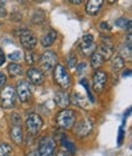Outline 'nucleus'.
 Segmentation results:
<instances>
[{"instance_id": "nucleus-22", "label": "nucleus", "mask_w": 132, "mask_h": 156, "mask_svg": "<svg viewBox=\"0 0 132 156\" xmlns=\"http://www.w3.org/2000/svg\"><path fill=\"white\" fill-rule=\"evenodd\" d=\"M115 24L122 29H127L128 33L131 32V20L128 18H119L115 21Z\"/></svg>"}, {"instance_id": "nucleus-23", "label": "nucleus", "mask_w": 132, "mask_h": 156, "mask_svg": "<svg viewBox=\"0 0 132 156\" xmlns=\"http://www.w3.org/2000/svg\"><path fill=\"white\" fill-rule=\"evenodd\" d=\"M24 58H26V62L28 65H34L37 61H38V55L32 51V50H28L26 54H24Z\"/></svg>"}, {"instance_id": "nucleus-27", "label": "nucleus", "mask_w": 132, "mask_h": 156, "mask_svg": "<svg viewBox=\"0 0 132 156\" xmlns=\"http://www.w3.org/2000/svg\"><path fill=\"white\" fill-rule=\"evenodd\" d=\"M81 84L84 87V89H86V91H87V94H88V100H89L90 102H94V96H93V94H92V91H90V88H89V85H88V82H87L86 79H81Z\"/></svg>"}, {"instance_id": "nucleus-35", "label": "nucleus", "mask_w": 132, "mask_h": 156, "mask_svg": "<svg viewBox=\"0 0 132 156\" xmlns=\"http://www.w3.org/2000/svg\"><path fill=\"white\" fill-rule=\"evenodd\" d=\"M5 60H6V57H5V54H4V51H2V49L0 48V66H1V65H4V62H5Z\"/></svg>"}, {"instance_id": "nucleus-2", "label": "nucleus", "mask_w": 132, "mask_h": 156, "mask_svg": "<svg viewBox=\"0 0 132 156\" xmlns=\"http://www.w3.org/2000/svg\"><path fill=\"white\" fill-rule=\"evenodd\" d=\"M0 98H1V106L4 108H6V110L13 108L15 105H16V101H17L16 89L13 87H11V85L2 88L1 89Z\"/></svg>"}, {"instance_id": "nucleus-5", "label": "nucleus", "mask_w": 132, "mask_h": 156, "mask_svg": "<svg viewBox=\"0 0 132 156\" xmlns=\"http://www.w3.org/2000/svg\"><path fill=\"white\" fill-rule=\"evenodd\" d=\"M40 68L43 69V71H45V72H49V71H51L57 63V55L54 52V51H51V50H48V51H45L42 56H40Z\"/></svg>"}, {"instance_id": "nucleus-18", "label": "nucleus", "mask_w": 132, "mask_h": 156, "mask_svg": "<svg viewBox=\"0 0 132 156\" xmlns=\"http://www.w3.org/2000/svg\"><path fill=\"white\" fill-rule=\"evenodd\" d=\"M88 99L84 98L83 95H81L79 93H75L72 95V102L75 105H77L78 107H82V108H88L89 107V104H88Z\"/></svg>"}, {"instance_id": "nucleus-14", "label": "nucleus", "mask_w": 132, "mask_h": 156, "mask_svg": "<svg viewBox=\"0 0 132 156\" xmlns=\"http://www.w3.org/2000/svg\"><path fill=\"white\" fill-rule=\"evenodd\" d=\"M104 1L103 0H89L87 4H86V12L94 16L99 12V10L101 9Z\"/></svg>"}, {"instance_id": "nucleus-16", "label": "nucleus", "mask_w": 132, "mask_h": 156, "mask_svg": "<svg viewBox=\"0 0 132 156\" xmlns=\"http://www.w3.org/2000/svg\"><path fill=\"white\" fill-rule=\"evenodd\" d=\"M55 101H56L57 106H60L62 108H66L70 105V102H71L70 94L66 93V91H57L55 94Z\"/></svg>"}, {"instance_id": "nucleus-28", "label": "nucleus", "mask_w": 132, "mask_h": 156, "mask_svg": "<svg viewBox=\"0 0 132 156\" xmlns=\"http://www.w3.org/2000/svg\"><path fill=\"white\" fill-rule=\"evenodd\" d=\"M67 61H68V67L70 68H75L77 66V57H76L75 54H70Z\"/></svg>"}, {"instance_id": "nucleus-33", "label": "nucleus", "mask_w": 132, "mask_h": 156, "mask_svg": "<svg viewBox=\"0 0 132 156\" xmlns=\"http://www.w3.org/2000/svg\"><path fill=\"white\" fill-rule=\"evenodd\" d=\"M86 68H87V65H86L84 62L77 65V73H83V72L86 71Z\"/></svg>"}, {"instance_id": "nucleus-1", "label": "nucleus", "mask_w": 132, "mask_h": 156, "mask_svg": "<svg viewBox=\"0 0 132 156\" xmlns=\"http://www.w3.org/2000/svg\"><path fill=\"white\" fill-rule=\"evenodd\" d=\"M76 122V112L70 108H64L56 115V123L60 128L70 129Z\"/></svg>"}, {"instance_id": "nucleus-6", "label": "nucleus", "mask_w": 132, "mask_h": 156, "mask_svg": "<svg viewBox=\"0 0 132 156\" xmlns=\"http://www.w3.org/2000/svg\"><path fill=\"white\" fill-rule=\"evenodd\" d=\"M18 37H20V41L22 44L23 48L28 49V50H32L35 48L37 45V37L28 29L26 28H22L18 30Z\"/></svg>"}, {"instance_id": "nucleus-12", "label": "nucleus", "mask_w": 132, "mask_h": 156, "mask_svg": "<svg viewBox=\"0 0 132 156\" xmlns=\"http://www.w3.org/2000/svg\"><path fill=\"white\" fill-rule=\"evenodd\" d=\"M27 78H28V80H29L31 83H33V84H35V85H40V84H43V82H44V73H43V71L39 69V68L32 67V68H29L28 72H27Z\"/></svg>"}, {"instance_id": "nucleus-36", "label": "nucleus", "mask_w": 132, "mask_h": 156, "mask_svg": "<svg viewBox=\"0 0 132 156\" xmlns=\"http://www.w3.org/2000/svg\"><path fill=\"white\" fill-rule=\"evenodd\" d=\"M70 2H71V4H75V5H79V4H82L83 1H82V0H70Z\"/></svg>"}, {"instance_id": "nucleus-29", "label": "nucleus", "mask_w": 132, "mask_h": 156, "mask_svg": "<svg viewBox=\"0 0 132 156\" xmlns=\"http://www.w3.org/2000/svg\"><path fill=\"white\" fill-rule=\"evenodd\" d=\"M21 52L20 51H13L12 54H10L9 55V60H11V61H18V60H21Z\"/></svg>"}, {"instance_id": "nucleus-3", "label": "nucleus", "mask_w": 132, "mask_h": 156, "mask_svg": "<svg viewBox=\"0 0 132 156\" xmlns=\"http://www.w3.org/2000/svg\"><path fill=\"white\" fill-rule=\"evenodd\" d=\"M39 156H55L56 155V143L51 136H43L39 141L38 147Z\"/></svg>"}, {"instance_id": "nucleus-31", "label": "nucleus", "mask_w": 132, "mask_h": 156, "mask_svg": "<svg viewBox=\"0 0 132 156\" xmlns=\"http://www.w3.org/2000/svg\"><path fill=\"white\" fill-rule=\"evenodd\" d=\"M6 15H7V11H6L5 2H4V1H0V18L5 17Z\"/></svg>"}, {"instance_id": "nucleus-8", "label": "nucleus", "mask_w": 132, "mask_h": 156, "mask_svg": "<svg viewBox=\"0 0 132 156\" xmlns=\"http://www.w3.org/2000/svg\"><path fill=\"white\" fill-rule=\"evenodd\" d=\"M79 49L84 55H92L97 50V44L92 34H84L79 43Z\"/></svg>"}, {"instance_id": "nucleus-26", "label": "nucleus", "mask_w": 132, "mask_h": 156, "mask_svg": "<svg viewBox=\"0 0 132 156\" xmlns=\"http://www.w3.org/2000/svg\"><path fill=\"white\" fill-rule=\"evenodd\" d=\"M62 144H64V146L66 147L67 152H70V154H72V155L76 152V146H75V144L71 143V141H68L66 138H62Z\"/></svg>"}, {"instance_id": "nucleus-7", "label": "nucleus", "mask_w": 132, "mask_h": 156, "mask_svg": "<svg viewBox=\"0 0 132 156\" xmlns=\"http://www.w3.org/2000/svg\"><path fill=\"white\" fill-rule=\"evenodd\" d=\"M42 127H43V119L38 113L28 115V117L26 119V128L32 135H35L37 133H39Z\"/></svg>"}, {"instance_id": "nucleus-9", "label": "nucleus", "mask_w": 132, "mask_h": 156, "mask_svg": "<svg viewBox=\"0 0 132 156\" xmlns=\"http://www.w3.org/2000/svg\"><path fill=\"white\" fill-rule=\"evenodd\" d=\"M16 94H17V98L20 99V101H22V102H26L31 99L32 90H31V85L28 84L27 80H21L17 83Z\"/></svg>"}, {"instance_id": "nucleus-39", "label": "nucleus", "mask_w": 132, "mask_h": 156, "mask_svg": "<svg viewBox=\"0 0 132 156\" xmlns=\"http://www.w3.org/2000/svg\"><path fill=\"white\" fill-rule=\"evenodd\" d=\"M55 156H67V154H65V152H59V154L55 155Z\"/></svg>"}, {"instance_id": "nucleus-15", "label": "nucleus", "mask_w": 132, "mask_h": 156, "mask_svg": "<svg viewBox=\"0 0 132 156\" xmlns=\"http://www.w3.org/2000/svg\"><path fill=\"white\" fill-rule=\"evenodd\" d=\"M56 38H57V33H56V30H55V29H49V30L42 37V39H40L42 45H43L44 48L51 46V45L55 43Z\"/></svg>"}, {"instance_id": "nucleus-17", "label": "nucleus", "mask_w": 132, "mask_h": 156, "mask_svg": "<svg viewBox=\"0 0 132 156\" xmlns=\"http://www.w3.org/2000/svg\"><path fill=\"white\" fill-rule=\"evenodd\" d=\"M97 51L104 57V60H108L112 56V52H114V49H112V45L109 44V43H103L98 49Z\"/></svg>"}, {"instance_id": "nucleus-21", "label": "nucleus", "mask_w": 132, "mask_h": 156, "mask_svg": "<svg viewBox=\"0 0 132 156\" xmlns=\"http://www.w3.org/2000/svg\"><path fill=\"white\" fill-rule=\"evenodd\" d=\"M7 72H9V74L11 77H17V76H21L23 73V69H22V66L21 65L12 62V63H10L7 66Z\"/></svg>"}, {"instance_id": "nucleus-38", "label": "nucleus", "mask_w": 132, "mask_h": 156, "mask_svg": "<svg viewBox=\"0 0 132 156\" xmlns=\"http://www.w3.org/2000/svg\"><path fill=\"white\" fill-rule=\"evenodd\" d=\"M28 156H39V154H38V151H32Z\"/></svg>"}, {"instance_id": "nucleus-30", "label": "nucleus", "mask_w": 132, "mask_h": 156, "mask_svg": "<svg viewBox=\"0 0 132 156\" xmlns=\"http://www.w3.org/2000/svg\"><path fill=\"white\" fill-rule=\"evenodd\" d=\"M123 135H125V130H123V126H121V127H120V129H119V136H117V144H119V145H121V144H122Z\"/></svg>"}, {"instance_id": "nucleus-24", "label": "nucleus", "mask_w": 132, "mask_h": 156, "mask_svg": "<svg viewBox=\"0 0 132 156\" xmlns=\"http://www.w3.org/2000/svg\"><path fill=\"white\" fill-rule=\"evenodd\" d=\"M44 18H45L44 12L38 9V10L34 11V13H33V16H32V22H33V23H42V22L44 21Z\"/></svg>"}, {"instance_id": "nucleus-37", "label": "nucleus", "mask_w": 132, "mask_h": 156, "mask_svg": "<svg viewBox=\"0 0 132 156\" xmlns=\"http://www.w3.org/2000/svg\"><path fill=\"white\" fill-rule=\"evenodd\" d=\"M122 76H123V77H130V76H131V69H127V71H125Z\"/></svg>"}, {"instance_id": "nucleus-19", "label": "nucleus", "mask_w": 132, "mask_h": 156, "mask_svg": "<svg viewBox=\"0 0 132 156\" xmlns=\"http://www.w3.org/2000/svg\"><path fill=\"white\" fill-rule=\"evenodd\" d=\"M123 66H125V60H123L122 56L115 55V56L111 58V68H112L114 72L121 71V69L123 68Z\"/></svg>"}, {"instance_id": "nucleus-34", "label": "nucleus", "mask_w": 132, "mask_h": 156, "mask_svg": "<svg viewBox=\"0 0 132 156\" xmlns=\"http://www.w3.org/2000/svg\"><path fill=\"white\" fill-rule=\"evenodd\" d=\"M6 80H7V78H6V76L4 74V73H1L0 72V89L4 87V84L6 83Z\"/></svg>"}, {"instance_id": "nucleus-11", "label": "nucleus", "mask_w": 132, "mask_h": 156, "mask_svg": "<svg viewBox=\"0 0 132 156\" xmlns=\"http://www.w3.org/2000/svg\"><path fill=\"white\" fill-rule=\"evenodd\" d=\"M93 129V123L89 118H83L81 121H78L76 123V129H75V133L78 135V136H86L87 134H89Z\"/></svg>"}, {"instance_id": "nucleus-20", "label": "nucleus", "mask_w": 132, "mask_h": 156, "mask_svg": "<svg viewBox=\"0 0 132 156\" xmlns=\"http://www.w3.org/2000/svg\"><path fill=\"white\" fill-rule=\"evenodd\" d=\"M104 57L95 50L93 54H92V56H90V63H92V67L93 68H99L103 63H104Z\"/></svg>"}, {"instance_id": "nucleus-4", "label": "nucleus", "mask_w": 132, "mask_h": 156, "mask_svg": "<svg viewBox=\"0 0 132 156\" xmlns=\"http://www.w3.org/2000/svg\"><path fill=\"white\" fill-rule=\"evenodd\" d=\"M54 78L61 88H67L71 84V76L62 65H56L54 67Z\"/></svg>"}, {"instance_id": "nucleus-10", "label": "nucleus", "mask_w": 132, "mask_h": 156, "mask_svg": "<svg viewBox=\"0 0 132 156\" xmlns=\"http://www.w3.org/2000/svg\"><path fill=\"white\" fill-rule=\"evenodd\" d=\"M106 82H108V74L104 71H97L93 74V89H94V91H97V93L103 91Z\"/></svg>"}, {"instance_id": "nucleus-32", "label": "nucleus", "mask_w": 132, "mask_h": 156, "mask_svg": "<svg viewBox=\"0 0 132 156\" xmlns=\"http://www.w3.org/2000/svg\"><path fill=\"white\" fill-rule=\"evenodd\" d=\"M99 28L101 29V30H104V32H110V26L106 23V22H101L100 24H99Z\"/></svg>"}, {"instance_id": "nucleus-25", "label": "nucleus", "mask_w": 132, "mask_h": 156, "mask_svg": "<svg viewBox=\"0 0 132 156\" xmlns=\"http://www.w3.org/2000/svg\"><path fill=\"white\" fill-rule=\"evenodd\" d=\"M11 151H12V147L7 143L0 141V156H7Z\"/></svg>"}, {"instance_id": "nucleus-13", "label": "nucleus", "mask_w": 132, "mask_h": 156, "mask_svg": "<svg viewBox=\"0 0 132 156\" xmlns=\"http://www.w3.org/2000/svg\"><path fill=\"white\" fill-rule=\"evenodd\" d=\"M10 135H11V139L15 144L17 145H21L22 141H23V133H22V128L20 126V123H15L11 129H10Z\"/></svg>"}]
</instances>
